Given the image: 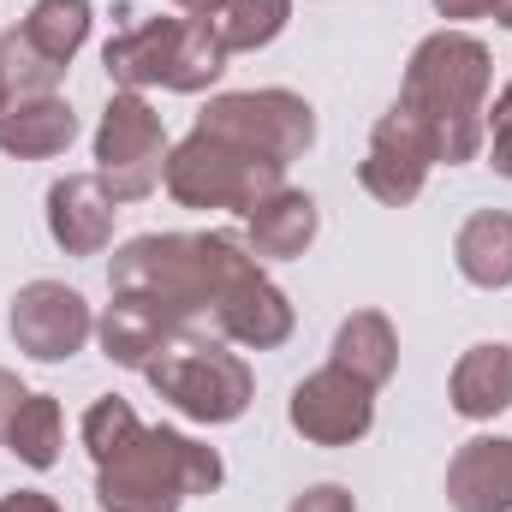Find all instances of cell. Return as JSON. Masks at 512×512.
Segmentation results:
<instances>
[{
  "mask_svg": "<svg viewBox=\"0 0 512 512\" xmlns=\"http://www.w3.org/2000/svg\"><path fill=\"white\" fill-rule=\"evenodd\" d=\"M489 78H495V60L465 30H435V36H423L411 48L405 84H399V108L435 143V161L465 167V161L483 155Z\"/></svg>",
  "mask_w": 512,
  "mask_h": 512,
  "instance_id": "obj_1",
  "label": "cell"
},
{
  "mask_svg": "<svg viewBox=\"0 0 512 512\" xmlns=\"http://www.w3.org/2000/svg\"><path fill=\"white\" fill-rule=\"evenodd\" d=\"M251 268H262V262L233 233H143V239H126L108 256V286L114 292H149L185 328H197L215 316L221 292Z\"/></svg>",
  "mask_w": 512,
  "mask_h": 512,
  "instance_id": "obj_2",
  "label": "cell"
},
{
  "mask_svg": "<svg viewBox=\"0 0 512 512\" xmlns=\"http://www.w3.org/2000/svg\"><path fill=\"white\" fill-rule=\"evenodd\" d=\"M227 483V465L209 441H191L179 429H137L126 453L96 465V507L102 512H179L197 495H215Z\"/></svg>",
  "mask_w": 512,
  "mask_h": 512,
  "instance_id": "obj_3",
  "label": "cell"
},
{
  "mask_svg": "<svg viewBox=\"0 0 512 512\" xmlns=\"http://www.w3.org/2000/svg\"><path fill=\"white\" fill-rule=\"evenodd\" d=\"M143 382L155 387L179 417H191V423H239L245 411H251V393H256V376L251 364L221 340V334H197V328H185L149 370H143Z\"/></svg>",
  "mask_w": 512,
  "mask_h": 512,
  "instance_id": "obj_4",
  "label": "cell"
},
{
  "mask_svg": "<svg viewBox=\"0 0 512 512\" xmlns=\"http://www.w3.org/2000/svg\"><path fill=\"white\" fill-rule=\"evenodd\" d=\"M161 185H167V197L179 209H233V215H251L262 197H274L286 185V167L262 161V155L215 137V131L191 126V137H179L167 149Z\"/></svg>",
  "mask_w": 512,
  "mask_h": 512,
  "instance_id": "obj_5",
  "label": "cell"
},
{
  "mask_svg": "<svg viewBox=\"0 0 512 512\" xmlns=\"http://www.w3.org/2000/svg\"><path fill=\"white\" fill-rule=\"evenodd\" d=\"M197 131H215L274 167H292L316 143V108L292 90H227V96H209Z\"/></svg>",
  "mask_w": 512,
  "mask_h": 512,
  "instance_id": "obj_6",
  "label": "cell"
},
{
  "mask_svg": "<svg viewBox=\"0 0 512 512\" xmlns=\"http://www.w3.org/2000/svg\"><path fill=\"white\" fill-rule=\"evenodd\" d=\"M167 173V126L161 114L137 96L114 90L96 126V179L108 185L114 203H143Z\"/></svg>",
  "mask_w": 512,
  "mask_h": 512,
  "instance_id": "obj_7",
  "label": "cell"
},
{
  "mask_svg": "<svg viewBox=\"0 0 512 512\" xmlns=\"http://www.w3.org/2000/svg\"><path fill=\"white\" fill-rule=\"evenodd\" d=\"M6 328H12V340H18L24 358H36V364H66V358H78V352L96 340V310H90V298H84L78 286H66V280H30V286H18Z\"/></svg>",
  "mask_w": 512,
  "mask_h": 512,
  "instance_id": "obj_8",
  "label": "cell"
},
{
  "mask_svg": "<svg viewBox=\"0 0 512 512\" xmlns=\"http://www.w3.org/2000/svg\"><path fill=\"white\" fill-rule=\"evenodd\" d=\"M286 423L310 441V447H352L376 429V387L358 382L340 364L310 370L286 399Z\"/></svg>",
  "mask_w": 512,
  "mask_h": 512,
  "instance_id": "obj_9",
  "label": "cell"
},
{
  "mask_svg": "<svg viewBox=\"0 0 512 512\" xmlns=\"http://www.w3.org/2000/svg\"><path fill=\"white\" fill-rule=\"evenodd\" d=\"M429 167H435V143L423 137V126L393 102L376 131H370V155L358 161V185L387 203V209H405V203H417L423 197V179H429Z\"/></svg>",
  "mask_w": 512,
  "mask_h": 512,
  "instance_id": "obj_10",
  "label": "cell"
},
{
  "mask_svg": "<svg viewBox=\"0 0 512 512\" xmlns=\"http://www.w3.org/2000/svg\"><path fill=\"white\" fill-rule=\"evenodd\" d=\"M215 334L227 340V346H245V352H274V346H286L292 340V298L262 274H239L227 292H221V304H215Z\"/></svg>",
  "mask_w": 512,
  "mask_h": 512,
  "instance_id": "obj_11",
  "label": "cell"
},
{
  "mask_svg": "<svg viewBox=\"0 0 512 512\" xmlns=\"http://www.w3.org/2000/svg\"><path fill=\"white\" fill-rule=\"evenodd\" d=\"M179 334H185V322H179L161 298H149V292H114L108 310L96 316L102 352H108L114 364H126V370H149Z\"/></svg>",
  "mask_w": 512,
  "mask_h": 512,
  "instance_id": "obj_12",
  "label": "cell"
},
{
  "mask_svg": "<svg viewBox=\"0 0 512 512\" xmlns=\"http://www.w3.org/2000/svg\"><path fill=\"white\" fill-rule=\"evenodd\" d=\"M114 215L120 203L96 173H66L48 185V239L66 256H102L114 245Z\"/></svg>",
  "mask_w": 512,
  "mask_h": 512,
  "instance_id": "obj_13",
  "label": "cell"
},
{
  "mask_svg": "<svg viewBox=\"0 0 512 512\" xmlns=\"http://www.w3.org/2000/svg\"><path fill=\"white\" fill-rule=\"evenodd\" d=\"M453 512H512V435H471L447 459Z\"/></svg>",
  "mask_w": 512,
  "mask_h": 512,
  "instance_id": "obj_14",
  "label": "cell"
},
{
  "mask_svg": "<svg viewBox=\"0 0 512 512\" xmlns=\"http://www.w3.org/2000/svg\"><path fill=\"white\" fill-rule=\"evenodd\" d=\"M179 30H185V18H143V24H131L120 30L108 48H102V66H108V78L120 84V90H149V84H161V90H173V66H179Z\"/></svg>",
  "mask_w": 512,
  "mask_h": 512,
  "instance_id": "obj_15",
  "label": "cell"
},
{
  "mask_svg": "<svg viewBox=\"0 0 512 512\" xmlns=\"http://www.w3.org/2000/svg\"><path fill=\"white\" fill-rule=\"evenodd\" d=\"M245 221H251L245 227V251L256 262H292V256H304L310 239H316V227H322L316 197L310 191H292V185H280L274 197H262Z\"/></svg>",
  "mask_w": 512,
  "mask_h": 512,
  "instance_id": "obj_16",
  "label": "cell"
},
{
  "mask_svg": "<svg viewBox=\"0 0 512 512\" xmlns=\"http://www.w3.org/2000/svg\"><path fill=\"white\" fill-rule=\"evenodd\" d=\"M447 399L465 423H489L512 411V346L507 340H477L459 364H453V382Z\"/></svg>",
  "mask_w": 512,
  "mask_h": 512,
  "instance_id": "obj_17",
  "label": "cell"
},
{
  "mask_svg": "<svg viewBox=\"0 0 512 512\" xmlns=\"http://www.w3.org/2000/svg\"><path fill=\"white\" fill-rule=\"evenodd\" d=\"M72 137H78V114L60 96H30L0 120V149L12 161H48V155L72 149Z\"/></svg>",
  "mask_w": 512,
  "mask_h": 512,
  "instance_id": "obj_18",
  "label": "cell"
},
{
  "mask_svg": "<svg viewBox=\"0 0 512 512\" xmlns=\"http://www.w3.org/2000/svg\"><path fill=\"white\" fill-rule=\"evenodd\" d=\"M453 262L471 286L483 292H507L512 286V215L507 209H477L459 239H453Z\"/></svg>",
  "mask_w": 512,
  "mask_h": 512,
  "instance_id": "obj_19",
  "label": "cell"
},
{
  "mask_svg": "<svg viewBox=\"0 0 512 512\" xmlns=\"http://www.w3.org/2000/svg\"><path fill=\"white\" fill-rule=\"evenodd\" d=\"M328 364L352 370L358 382H370V387H387L393 370H399V334H393V322H387L382 310H352L340 322V334H334V358Z\"/></svg>",
  "mask_w": 512,
  "mask_h": 512,
  "instance_id": "obj_20",
  "label": "cell"
},
{
  "mask_svg": "<svg viewBox=\"0 0 512 512\" xmlns=\"http://www.w3.org/2000/svg\"><path fill=\"white\" fill-rule=\"evenodd\" d=\"M90 18H96L90 0H36L18 30H24V42H30L42 60H54V66L66 72V66L78 60V48L90 42Z\"/></svg>",
  "mask_w": 512,
  "mask_h": 512,
  "instance_id": "obj_21",
  "label": "cell"
},
{
  "mask_svg": "<svg viewBox=\"0 0 512 512\" xmlns=\"http://www.w3.org/2000/svg\"><path fill=\"white\" fill-rule=\"evenodd\" d=\"M60 441H66V417H60L54 393H30L6 429V453L30 471H48V465H60Z\"/></svg>",
  "mask_w": 512,
  "mask_h": 512,
  "instance_id": "obj_22",
  "label": "cell"
},
{
  "mask_svg": "<svg viewBox=\"0 0 512 512\" xmlns=\"http://www.w3.org/2000/svg\"><path fill=\"white\" fill-rule=\"evenodd\" d=\"M292 18V0H227L221 12H209L215 36L227 42V54H256L268 48Z\"/></svg>",
  "mask_w": 512,
  "mask_h": 512,
  "instance_id": "obj_23",
  "label": "cell"
},
{
  "mask_svg": "<svg viewBox=\"0 0 512 512\" xmlns=\"http://www.w3.org/2000/svg\"><path fill=\"white\" fill-rule=\"evenodd\" d=\"M227 42L215 36V24H209V12H197V18H185V30H179V66H173V90L179 96H197V90H209L221 72H227Z\"/></svg>",
  "mask_w": 512,
  "mask_h": 512,
  "instance_id": "obj_24",
  "label": "cell"
},
{
  "mask_svg": "<svg viewBox=\"0 0 512 512\" xmlns=\"http://www.w3.org/2000/svg\"><path fill=\"white\" fill-rule=\"evenodd\" d=\"M60 66L54 60H42L30 42H24V30H6L0 36V84H6V96L12 102H30V96H54L60 90Z\"/></svg>",
  "mask_w": 512,
  "mask_h": 512,
  "instance_id": "obj_25",
  "label": "cell"
},
{
  "mask_svg": "<svg viewBox=\"0 0 512 512\" xmlns=\"http://www.w3.org/2000/svg\"><path fill=\"white\" fill-rule=\"evenodd\" d=\"M137 429H143V423H137V411H131L126 399H120V393H102V399L84 411V429H78V435H84L90 459H96V465H108L114 453H126V447H131V435H137Z\"/></svg>",
  "mask_w": 512,
  "mask_h": 512,
  "instance_id": "obj_26",
  "label": "cell"
},
{
  "mask_svg": "<svg viewBox=\"0 0 512 512\" xmlns=\"http://www.w3.org/2000/svg\"><path fill=\"white\" fill-rule=\"evenodd\" d=\"M483 149H489V167L512 179V84L495 96V108L483 114Z\"/></svg>",
  "mask_w": 512,
  "mask_h": 512,
  "instance_id": "obj_27",
  "label": "cell"
},
{
  "mask_svg": "<svg viewBox=\"0 0 512 512\" xmlns=\"http://www.w3.org/2000/svg\"><path fill=\"white\" fill-rule=\"evenodd\" d=\"M286 512H358V501H352V489H340V483H316V489H304Z\"/></svg>",
  "mask_w": 512,
  "mask_h": 512,
  "instance_id": "obj_28",
  "label": "cell"
},
{
  "mask_svg": "<svg viewBox=\"0 0 512 512\" xmlns=\"http://www.w3.org/2000/svg\"><path fill=\"white\" fill-rule=\"evenodd\" d=\"M24 399H30V387L18 382L12 370H0V441H6V429H12V417H18Z\"/></svg>",
  "mask_w": 512,
  "mask_h": 512,
  "instance_id": "obj_29",
  "label": "cell"
},
{
  "mask_svg": "<svg viewBox=\"0 0 512 512\" xmlns=\"http://www.w3.org/2000/svg\"><path fill=\"white\" fill-rule=\"evenodd\" d=\"M0 512H60L42 489H18V495H0Z\"/></svg>",
  "mask_w": 512,
  "mask_h": 512,
  "instance_id": "obj_30",
  "label": "cell"
},
{
  "mask_svg": "<svg viewBox=\"0 0 512 512\" xmlns=\"http://www.w3.org/2000/svg\"><path fill=\"white\" fill-rule=\"evenodd\" d=\"M435 12L441 18H483V12H495V0H435Z\"/></svg>",
  "mask_w": 512,
  "mask_h": 512,
  "instance_id": "obj_31",
  "label": "cell"
},
{
  "mask_svg": "<svg viewBox=\"0 0 512 512\" xmlns=\"http://www.w3.org/2000/svg\"><path fill=\"white\" fill-rule=\"evenodd\" d=\"M173 6H185V12H191V18H197V12H221V6H227V0H173Z\"/></svg>",
  "mask_w": 512,
  "mask_h": 512,
  "instance_id": "obj_32",
  "label": "cell"
},
{
  "mask_svg": "<svg viewBox=\"0 0 512 512\" xmlns=\"http://www.w3.org/2000/svg\"><path fill=\"white\" fill-rule=\"evenodd\" d=\"M495 18H501V24L512 30V0H495Z\"/></svg>",
  "mask_w": 512,
  "mask_h": 512,
  "instance_id": "obj_33",
  "label": "cell"
},
{
  "mask_svg": "<svg viewBox=\"0 0 512 512\" xmlns=\"http://www.w3.org/2000/svg\"><path fill=\"white\" fill-rule=\"evenodd\" d=\"M12 108H18V102H12V96H6V84H0V120H6Z\"/></svg>",
  "mask_w": 512,
  "mask_h": 512,
  "instance_id": "obj_34",
  "label": "cell"
}]
</instances>
